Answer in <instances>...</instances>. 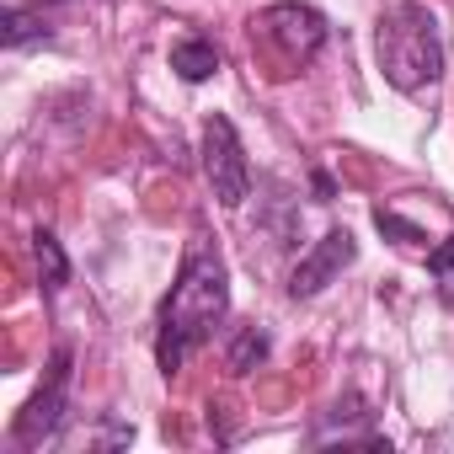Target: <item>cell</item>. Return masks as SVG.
Wrapping results in <instances>:
<instances>
[{
  "instance_id": "obj_9",
  "label": "cell",
  "mask_w": 454,
  "mask_h": 454,
  "mask_svg": "<svg viewBox=\"0 0 454 454\" xmlns=\"http://www.w3.org/2000/svg\"><path fill=\"white\" fill-rule=\"evenodd\" d=\"M262 358H268V337H262L257 326H247V332L236 337V348H231V374H252Z\"/></svg>"
},
{
  "instance_id": "obj_4",
  "label": "cell",
  "mask_w": 454,
  "mask_h": 454,
  "mask_svg": "<svg viewBox=\"0 0 454 454\" xmlns=\"http://www.w3.org/2000/svg\"><path fill=\"white\" fill-rule=\"evenodd\" d=\"M252 33L262 38V49L278 54L284 70H300L305 59H316V49L326 43V17L316 6H300V0H278V6H268Z\"/></svg>"
},
{
  "instance_id": "obj_6",
  "label": "cell",
  "mask_w": 454,
  "mask_h": 454,
  "mask_svg": "<svg viewBox=\"0 0 454 454\" xmlns=\"http://www.w3.org/2000/svg\"><path fill=\"white\" fill-rule=\"evenodd\" d=\"M358 257V241H353V231H326L305 257H300V268H294V278H289V294L294 300H316L348 262Z\"/></svg>"
},
{
  "instance_id": "obj_8",
  "label": "cell",
  "mask_w": 454,
  "mask_h": 454,
  "mask_svg": "<svg viewBox=\"0 0 454 454\" xmlns=\"http://www.w3.org/2000/svg\"><path fill=\"white\" fill-rule=\"evenodd\" d=\"M33 257H38L43 289H65V284H70V257H65V247H59L49 231H38V236H33Z\"/></svg>"
},
{
  "instance_id": "obj_11",
  "label": "cell",
  "mask_w": 454,
  "mask_h": 454,
  "mask_svg": "<svg viewBox=\"0 0 454 454\" xmlns=\"http://www.w3.org/2000/svg\"><path fill=\"white\" fill-rule=\"evenodd\" d=\"M33 38H43V27H38L33 17H22V12H6V43L22 49V43H33Z\"/></svg>"
},
{
  "instance_id": "obj_2",
  "label": "cell",
  "mask_w": 454,
  "mask_h": 454,
  "mask_svg": "<svg viewBox=\"0 0 454 454\" xmlns=\"http://www.w3.org/2000/svg\"><path fill=\"white\" fill-rule=\"evenodd\" d=\"M374 54H380V70L395 91H422L443 75V33H438V17L417 0H395L385 6L380 27H374Z\"/></svg>"
},
{
  "instance_id": "obj_10",
  "label": "cell",
  "mask_w": 454,
  "mask_h": 454,
  "mask_svg": "<svg viewBox=\"0 0 454 454\" xmlns=\"http://www.w3.org/2000/svg\"><path fill=\"white\" fill-rule=\"evenodd\" d=\"M427 273L438 278V294L454 305V236H449L443 247H433V252H427Z\"/></svg>"
},
{
  "instance_id": "obj_3",
  "label": "cell",
  "mask_w": 454,
  "mask_h": 454,
  "mask_svg": "<svg viewBox=\"0 0 454 454\" xmlns=\"http://www.w3.org/2000/svg\"><path fill=\"white\" fill-rule=\"evenodd\" d=\"M203 176H208V192L219 208H241L252 198V166H247L241 134L219 113H208V123H203Z\"/></svg>"
},
{
  "instance_id": "obj_7",
  "label": "cell",
  "mask_w": 454,
  "mask_h": 454,
  "mask_svg": "<svg viewBox=\"0 0 454 454\" xmlns=\"http://www.w3.org/2000/svg\"><path fill=\"white\" fill-rule=\"evenodd\" d=\"M171 70H176L187 86H198V81L219 75V49L203 43V38H182V43H171Z\"/></svg>"
},
{
  "instance_id": "obj_5",
  "label": "cell",
  "mask_w": 454,
  "mask_h": 454,
  "mask_svg": "<svg viewBox=\"0 0 454 454\" xmlns=\"http://www.w3.org/2000/svg\"><path fill=\"white\" fill-rule=\"evenodd\" d=\"M65 406H70V348H59V353H54V364H49V374H43L38 395L22 406V417H17L12 438H17L22 449L49 443V438L65 427Z\"/></svg>"
},
{
  "instance_id": "obj_1",
  "label": "cell",
  "mask_w": 454,
  "mask_h": 454,
  "mask_svg": "<svg viewBox=\"0 0 454 454\" xmlns=\"http://www.w3.org/2000/svg\"><path fill=\"white\" fill-rule=\"evenodd\" d=\"M224 310H231V268H224V257L208 236H192V247L176 268V284L160 305V337H155L160 374H176L214 337Z\"/></svg>"
}]
</instances>
